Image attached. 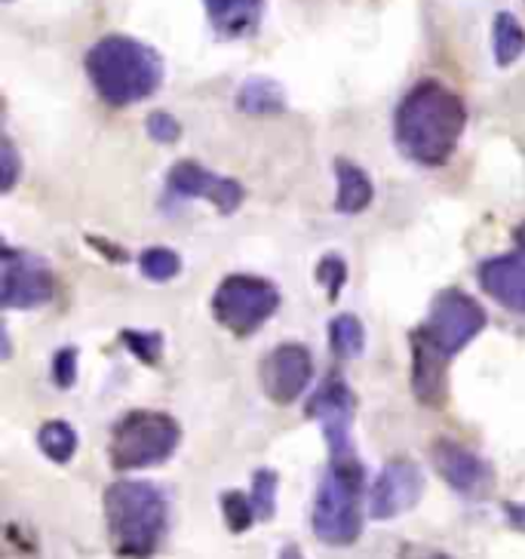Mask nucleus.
<instances>
[{
    "mask_svg": "<svg viewBox=\"0 0 525 559\" xmlns=\"http://www.w3.org/2000/svg\"><path fill=\"white\" fill-rule=\"evenodd\" d=\"M145 127H148L151 139H154V142H160V145H172V142L181 135L179 120H176L172 115H166V111H154V115H148Z\"/></svg>",
    "mask_w": 525,
    "mask_h": 559,
    "instance_id": "28",
    "label": "nucleus"
},
{
    "mask_svg": "<svg viewBox=\"0 0 525 559\" xmlns=\"http://www.w3.org/2000/svg\"><path fill=\"white\" fill-rule=\"evenodd\" d=\"M425 477L421 467L409 459H394L381 467V474L369 489V516L372 520H394L421 501Z\"/></svg>",
    "mask_w": 525,
    "mask_h": 559,
    "instance_id": "9",
    "label": "nucleus"
},
{
    "mask_svg": "<svg viewBox=\"0 0 525 559\" xmlns=\"http://www.w3.org/2000/svg\"><path fill=\"white\" fill-rule=\"evenodd\" d=\"M362 489L366 471L360 459L329 461L313 501V535L329 547H350L362 535Z\"/></svg>",
    "mask_w": 525,
    "mask_h": 559,
    "instance_id": "4",
    "label": "nucleus"
},
{
    "mask_svg": "<svg viewBox=\"0 0 525 559\" xmlns=\"http://www.w3.org/2000/svg\"><path fill=\"white\" fill-rule=\"evenodd\" d=\"M52 381L68 391V388H74V381H77V347H62L56 357H52Z\"/></svg>",
    "mask_w": 525,
    "mask_h": 559,
    "instance_id": "27",
    "label": "nucleus"
},
{
    "mask_svg": "<svg viewBox=\"0 0 525 559\" xmlns=\"http://www.w3.org/2000/svg\"><path fill=\"white\" fill-rule=\"evenodd\" d=\"M237 111L243 115H279L286 111V93L271 78H249L237 90Z\"/></svg>",
    "mask_w": 525,
    "mask_h": 559,
    "instance_id": "18",
    "label": "nucleus"
},
{
    "mask_svg": "<svg viewBox=\"0 0 525 559\" xmlns=\"http://www.w3.org/2000/svg\"><path fill=\"white\" fill-rule=\"evenodd\" d=\"M445 362L449 354L433 345L425 332H411V391L425 406H443L445 403Z\"/></svg>",
    "mask_w": 525,
    "mask_h": 559,
    "instance_id": "14",
    "label": "nucleus"
},
{
    "mask_svg": "<svg viewBox=\"0 0 525 559\" xmlns=\"http://www.w3.org/2000/svg\"><path fill=\"white\" fill-rule=\"evenodd\" d=\"M142 274L154 283H166V280H172L181 271V259L179 252H172V249L166 247H151L142 252Z\"/></svg>",
    "mask_w": 525,
    "mask_h": 559,
    "instance_id": "23",
    "label": "nucleus"
},
{
    "mask_svg": "<svg viewBox=\"0 0 525 559\" xmlns=\"http://www.w3.org/2000/svg\"><path fill=\"white\" fill-rule=\"evenodd\" d=\"M504 513H508L510 526L523 528L525 532V508L523 504H504Z\"/></svg>",
    "mask_w": 525,
    "mask_h": 559,
    "instance_id": "31",
    "label": "nucleus"
},
{
    "mask_svg": "<svg viewBox=\"0 0 525 559\" xmlns=\"http://www.w3.org/2000/svg\"><path fill=\"white\" fill-rule=\"evenodd\" d=\"M513 240H516V247H520V252H525V222L520 225V228L513 230Z\"/></svg>",
    "mask_w": 525,
    "mask_h": 559,
    "instance_id": "34",
    "label": "nucleus"
},
{
    "mask_svg": "<svg viewBox=\"0 0 525 559\" xmlns=\"http://www.w3.org/2000/svg\"><path fill=\"white\" fill-rule=\"evenodd\" d=\"M179 421L166 412L135 409L127 412L111 428L108 455L115 471H145L172 459L179 449Z\"/></svg>",
    "mask_w": 525,
    "mask_h": 559,
    "instance_id": "5",
    "label": "nucleus"
},
{
    "mask_svg": "<svg viewBox=\"0 0 525 559\" xmlns=\"http://www.w3.org/2000/svg\"><path fill=\"white\" fill-rule=\"evenodd\" d=\"M252 504H255V513L259 520H274L277 513V474L274 471H255L252 477Z\"/></svg>",
    "mask_w": 525,
    "mask_h": 559,
    "instance_id": "24",
    "label": "nucleus"
},
{
    "mask_svg": "<svg viewBox=\"0 0 525 559\" xmlns=\"http://www.w3.org/2000/svg\"><path fill=\"white\" fill-rule=\"evenodd\" d=\"M52 298V274L40 259L16 249H3L0 301L3 308H40Z\"/></svg>",
    "mask_w": 525,
    "mask_h": 559,
    "instance_id": "10",
    "label": "nucleus"
},
{
    "mask_svg": "<svg viewBox=\"0 0 525 559\" xmlns=\"http://www.w3.org/2000/svg\"><path fill=\"white\" fill-rule=\"evenodd\" d=\"M37 445H40V452L47 455L56 464H68V461L74 459V452H77V433L74 428L68 425V421H47L40 433H37Z\"/></svg>",
    "mask_w": 525,
    "mask_h": 559,
    "instance_id": "21",
    "label": "nucleus"
},
{
    "mask_svg": "<svg viewBox=\"0 0 525 559\" xmlns=\"http://www.w3.org/2000/svg\"><path fill=\"white\" fill-rule=\"evenodd\" d=\"M120 342L130 347L132 354L139 357L142 362H148V366H157L160 357H164V338H160V332H120Z\"/></svg>",
    "mask_w": 525,
    "mask_h": 559,
    "instance_id": "25",
    "label": "nucleus"
},
{
    "mask_svg": "<svg viewBox=\"0 0 525 559\" xmlns=\"http://www.w3.org/2000/svg\"><path fill=\"white\" fill-rule=\"evenodd\" d=\"M399 559H449L443 550H433L425 544H403L399 547Z\"/></svg>",
    "mask_w": 525,
    "mask_h": 559,
    "instance_id": "30",
    "label": "nucleus"
},
{
    "mask_svg": "<svg viewBox=\"0 0 525 559\" xmlns=\"http://www.w3.org/2000/svg\"><path fill=\"white\" fill-rule=\"evenodd\" d=\"M525 52V28L513 13H498L494 16V62L510 68Z\"/></svg>",
    "mask_w": 525,
    "mask_h": 559,
    "instance_id": "19",
    "label": "nucleus"
},
{
    "mask_svg": "<svg viewBox=\"0 0 525 559\" xmlns=\"http://www.w3.org/2000/svg\"><path fill=\"white\" fill-rule=\"evenodd\" d=\"M479 286L508 311L525 313V252L498 255L479 267Z\"/></svg>",
    "mask_w": 525,
    "mask_h": 559,
    "instance_id": "15",
    "label": "nucleus"
},
{
    "mask_svg": "<svg viewBox=\"0 0 525 559\" xmlns=\"http://www.w3.org/2000/svg\"><path fill=\"white\" fill-rule=\"evenodd\" d=\"M317 283L326 289V296L335 301L338 293H342V286L347 283V264L338 259V255H326L323 262L317 264Z\"/></svg>",
    "mask_w": 525,
    "mask_h": 559,
    "instance_id": "26",
    "label": "nucleus"
},
{
    "mask_svg": "<svg viewBox=\"0 0 525 559\" xmlns=\"http://www.w3.org/2000/svg\"><path fill=\"white\" fill-rule=\"evenodd\" d=\"M0 166H3V173H0V191H3V194H10L19 179V154H16V145H13L10 139H3V142H0Z\"/></svg>",
    "mask_w": 525,
    "mask_h": 559,
    "instance_id": "29",
    "label": "nucleus"
},
{
    "mask_svg": "<svg viewBox=\"0 0 525 559\" xmlns=\"http://www.w3.org/2000/svg\"><path fill=\"white\" fill-rule=\"evenodd\" d=\"M222 513H225V523H228L230 532H237V535L252 528V523L259 520L255 504H252V495L237 492V489L222 495Z\"/></svg>",
    "mask_w": 525,
    "mask_h": 559,
    "instance_id": "22",
    "label": "nucleus"
},
{
    "mask_svg": "<svg viewBox=\"0 0 525 559\" xmlns=\"http://www.w3.org/2000/svg\"><path fill=\"white\" fill-rule=\"evenodd\" d=\"M335 179H338V194H335V210L338 213H362L372 203V198H375L372 179L362 173L360 166L350 164V160H335Z\"/></svg>",
    "mask_w": 525,
    "mask_h": 559,
    "instance_id": "17",
    "label": "nucleus"
},
{
    "mask_svg": "<svg viewBox=\"0 0 525 559\" xmlns=\"http://www.w3.org/2000/svg\"><path fill=\"white\" fill-rule=\"evenodd\" d=\"M86 74L102 99L115 108H127L160 90L164 59L135 37L108 34L86 52Z\"/></svg>",
    "mask_w": 525,
    "mask_h": 559,
    "instance_id": "2",
    "label": "nucleus"
},
{
    "mask_svg": "<svg viewBox=\"0 0 525 559\" xmlns=\"http://www.w3.org/2000/svg\"><path fill=\"white\" fill-rule=\"evenodd\" d=\"M467 127L461 96L437 81H421L396 108V145L421 166H443Z\"/></svg>",
    "mask_w": 525,
    "mask_h": 559,
    "instance_id": "1",
    "label": "nucleus"
},
{
    "mask_svg": "<svg viewBox=\"0 0 525 559\" xmlns=\"http://www.w3.org/2000/svg\"><path fill=\"white\" fill-rule=\"evenodd\" d=\"M206 16L222 37H249L259 32L264 0H203Z\"/></svg>",
    "mask_w": 525,
    "mask_h": 559,
    "instance_id": "16",
    "label": "nucleus"
},
{
    "mask_svg": "<svg viewBox=\"0 0 525 559\" xmlns=\"http://www.w3.org/2000/svg\"><path fill=\"white\" fill-rule=\"evenodd\" d=\"M329 345L335 350V357H342V360L360 357L362 345H366V332H362L360 317H354V313L335 317L332 326H329Z\"/></svg>",
    "mask_w": 525,
    "mask_h": 559,
    "instance_id": "20",
    "label": "nucleus"
},
{
    "mask_svg": "<svg viewBox=\"0 0 525 559\" xmlns=\"http://www.w3.org/2000/svg\"><path fill=\"white\" fill-rule=\"evenodd\" d=\"M308 418L320 421L329 445V461L357 459L354 449V415H357V396L342 379H326L320 391L308 403Z\"/></svg>",
    "mask_w": 525,
    "mask_h": 559,
    "instance_id": "8",
    "label": "nucleus"
},
{
    "mask_svg": "<svg viewBox=\"0 0 525 559\" xmlns=\"http://www.w3.org/2000/svg\"><path fill=\"white\" fill-rule=\"evenodd\" d=\"M279 559H305V554H301V547H296V544H286L279 550Z\"/></svg>",
    "mask_w": 525,
    "mask_h": 559,
    "instance_id": "33",
    "label": "nucleus"
},
{
    "mask_svg": "<svg viewBox=\"0 0 525 559\" xmlns=\"http://www.w3.org/2000/svg\"><path fill=\"white\" fill-rule=\"evenodd\" d=\"M430 459L440 477L464 498H482L494 486L492 467L455 440H437L430 449Z\"/></svg>",
    "mask_w": 525,
    "mask_h": 559,
    "instance_id": "12",
    "label": "nucleus"
},
{
    "mask_svg": "<svg viewBox=\"0 0 525 559\" xmlns=\"http://www.w3.org/2000/svg\"><path fill=\"white\" fill-rule=\"evenodd\" d=\"M90 243H93V247L108 249V243H105V240H96V237H90ZM108 255H111L115 262H127V252H123V249H115V252H108Z\"/></svg>",
    "mask_w": 525,
    "mask_h": 559,
    "instance_id": "32",
    "label": "nucleus"
},
{
    "mask_svg": "<svg viewBox=\"0 0 525 559\" xmlns=\"http://www.w3.org/2000/svg\"><path fill=\"white\" fill-rule=\"evenodd\" d=\"M313 379V360L311 350L305 345H286L274 347L262 360V388L267 400H274L277 406H289L298 396L305 394V388Z\"/></svg>",
    "mask_w": 525,
    "mask_h": 559,
    "instance_id": "11",
    "label": "nucleus"
},
{
    "mask_svg": "<svg viewBox=\"0 0 525 559\" xmlns=\"http://www.w3.org/2000/svg\"><path fill=\"white\" fill-rule=\"evenodd\" d=\"M482 326H486L482 305L467 293H461V289H445V293L433 298L421 332L433 345L443 347L449 357H455L461 347L474 342L476 335L482 332Z\"/></svg>",
    "mask_w": 525,
    "mask_h": 559,
    "instance_id": "7",
    "label": "nucleus"
},
{
    "mask_svg": "<svg viewBox=\"0 0 525 559\" xmlns=\"http://www.w3.org/2000/svg\"><path fill=\"white\" fill-rule=\"evenodd\" d=\"M169 191L179 198H206L218 213L230 215L243 203V188L240 181L222 179L210 173L206 166L194 160H181L169 169Z\"/></svg>",
    "mask_w": 525,
    "mask_h": 559,
    "instance_id": "13",
    "label": "nucleus"
},
{
    "mask_svg": "<svg viewBox=\"0 0 525 559\" xmlns=\"http://www.w3.org/2000/svg\"><path fill=\"white\" fill-rule=\"evenodd\" d=\"M108 538L120 559H151L166 538L169 504L145 479H117L105 492Z\"/></svg>",
    "mask_w": 525,
    "mask_h": 559,
    "instance_id": "3",
    "label": "nucleus"
},
{
    "mask_svg": "<svg viewBox=\"0 0 525 559\" xmlns=\"http://www.w3.org/2000/svg\"><path fill=\"white\" fill-rule=\"evenodd\" d=\"M279 308V289L271 280L230 274L213 296V317L234 335H252Z\"/></svg>",
    "mask_w": 525,
    "mask_h": 559,
    "instance_id": "6",
    "label": "nucleus"
}]
</instances>
